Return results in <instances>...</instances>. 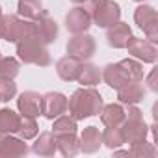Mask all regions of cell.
<instances>
[{
  "label": "cell",
  "instance_id": "9c48e42d",
  "mask_svg": "<svg viewBox=\"0 0 158 158\" xmlns=\"http://www.w3.org/2000/svg\"><path fill=\"white\" fill-rule=\"evenodd\" d=\"M67 112V97L60 91H48L41 95V115L54 121Z\"/></svg>",
  "mask_w": 158,
  "mask_h": 158
},
{
  "label": "cell",
  "instance_id": "8fae6325",
  "mask_svg": "<svg viewBox=\"0 0 158 158\" xmlns=\"http://www.w3.org/2000/svg\"><path fill=\"white\" fill-rule=\"evenodd\" d=\"M91 24H93L91 23V17L86 11V8H82V6H74L65 15V28L73 35L74 34H84V32H88Z\"/></svg>",
  "mask_w": 158,
  "mask_h": 158
},
{
  "label": "cell",
  "instance_id": "d4e9b609",
  "mask_svg": "<svg viewBox=\"0 0 158 158\" xmlns=\"http://www.w3.org/2000/svg\"><path fill=\"white\" fill-rule=\"evenodd\" d=\"M121 67L125 69L127 76L130 82H141L145 78V69H143V63L136 58H127V60H121L119 61Z\"/></svg>",
  "mask_w": 158,
  "mask_h": 158
},
{
  "label": "cell",
  "instance_id": "8d00e7d4",
  "mask_svg": "<svg viewBox=\"0 0 158 158\" xmlns=\"http://www.w3.org/2000/svg\"><path fill=\"white\" fill-rule=\"evenodd\" d=\"M0 102H2V101H0Z\"/></svg>",
  "mask_w": 158,
  "mask_h": 158
},
{
  "label": "cell",
  "instance_id": "52a82bcc",
  "mask_svg": "<svg viewBox=\"0 0 158 158\" xmlns=\"http://www.w3.org/2000/svg\"><path fill=\"white\" fill-rule=\"evenodd\" d=\"M134 23L138 24L139 30H143V34L147 35L149 41H152V43L158 41V15L152 6H149V4L138 6L134 11Z\"/></svg>",
  "mask_w": 158,
  "mask_h": 158
},
{
  "label": "cell",
  "instance_id": "d590c367",
  "mask_svg": "<svg viewBox=\"0 0 158 158\" xmlns=\"http://www.w3.org/2000/svg\"><path fill=\"white\" fill-rule=\"evenodd\" d=\"M0 13H2V6H0Z\"/></svg>",
  "mask_w": 158,
  "mask_h": 158
},
{
  "label": "cell",
  "instance_id": "4fadbf2b",
  "mask_svg": "<svg viewBox=\"0 0 158 158\" xmlns=\"http://www.w3.org/2000/svg\"><path fill=\"white\" fill-rule=\"evenodd\" d=\"M17 110L21 115L37 119L41 115V95L37 91H23L17 99Z\"/></svg>",
  "mask_w": 158,
  "mask_h": 158
},
{
  "label": "cell",
  "instance_id": "7a4b0ae2",
  "mask_svg": "<svg viewBox=\"0 0 158 158\" xmlns=\"http://www.w3.org/2000/svg\"><path fill=\"white\" fill-rule=\"evenodd\" d=\"M17 47V56L19 61L26 63V65H37V67H48L52 63L50 52L47 48L45 43H41L39 39H35L34 35L23 37L15 43Z\"/></svg>",
  "mask_w": 158,
  "mask_h": 158
},
{
  "label": "cell",
  "instance_id": "603a6c76",
  "mask_svg": "<svg viewBox=\"0 0 158 158\" xmlns=\"http://www.w3.org/2000/svg\"><path fill=\"white\" fill-rule=\"evenodd\" d=\"M102 76H101V69L93 63H84L80 65V73L76 76V82L84 86V88H95L97 84H101Z\"/></svg>",
  "mask_w": 158,
  "mask_h": 158
},
{
  "label": "cell",
  "instance_id": "5bb4252c",
  "mask_svg": "<svg viewBox=\"0 0 158 158\" xmlns=\"http://www.w3.org/2000/svg\"><path fill=\"white\" fill-rule=\"evenodd\" d=\"M101 76H102L104 84H106L108 88L115 89V91H117L119 88H123L125 84L130 82L128 76H127V73H125V69L121 67L119 61H117V63H108V65H104L102 71H101Z\"/></svg>",
  "mask_w": 158,
  "mask_h": 158
},
{
  "label": "cell",
  "instance_id": "ac0fdd59",
  "mask_svg": "<svg viewBox=\"0 0 158 158\" xmlns=\"http://www.w3.org/2000/svg\"><path fill=\"white\" fill-rule=\"evenodd\" d=\"M145 99V88L141 82H128L117 89V101L121 104H138Z\"/></svg>",
  "mask_w": 158,
  "mask_h": 158
},
{
  "label": "cell",
  "instance_id": "484cf974",
  "mask_svg": "<svg viewBox=\"0 0 158 158\" xmlns=\"http://www.w3.org/2000/svg\"><path fill=\"white\" fill-rule=\"evenodd\" d=\"M19 138H23L24 141L28 139H34L37 134H39V125L35 121V117H26V115H21V123H19V128L15 132Z\"/></svg>",
  "mask_w": 158,
  "mask_h": 158
},
{
  "label": "cell",
  "instance_id": "44dd1931",
  "mask_svg": "<svg viewBox=\"0 0 158 158\" xmlns=\"http://www.w3.org/2000/svg\"><path fill=\"white\" fill-rule=\"evenodd\" d=\"M99 115H101V121L104 127H119L125 121V104H121V102L104 104Z\"/></svg>",
  "mask_w": 158,
  "mask_h": 158
},
{
  "label": "cell",
  "instance_id": "3957f363",
  "mask_svg": "<svg viewBox=\"0 0 158 158\" xmlns=\"http://www.w3.org/2000/svg\"><path fill=\"white\" fill-rule=\"evenodd\" d=\"M86 11L91 17V23L99 28H110L121 21V6L115 0H86Z\"/></svg>",
  "mask_w": 158,
  "mask_h": 158
},
{
  "label": "cell",
  "instance_id": "83f0119b",
  "mask_svg": "<svg viewBox=\"0 0 158 158\" xmlns=\"http://www.w3.org/2000/svg\"><path fill=\"white\" fill-rule=\"evenodd\" d=\"M76 119L71 117V115H65L61 114L60 117L54 119V125H52V134H65V132H76Z\"/></svg>",
  "mask_w": 158,
  "mask_h": 158
},
{
  "label": "cell",
  "instance_id": "5b68a950",
  "mask_svg": "<svg viewBox=\"0 0 158 158\" xmlns=\"http://www.w3.org/2000/svg\"><path fill=\"white\" fill-rule=\"evenodd\" d=\"M34 34V21L21 19L19 15H2V39L17 43L23 37Z\"/></svg>",
  "mask_w": 158,
  "mask_h": 158
},
{
  "label": "cell",
  "instance_id": "e0dca14e",
  "mask_svg": "<svg viewBox=\"0 0 158 158\" xmlns=\"http://www.w3.org/2000/svg\"><path fill=\"white\" fill-rule=\"evenodd\" d=\"M80 151L84 152V154H93V152H97L99 149H101V145H102V136H101V130L97 128V127H86L84 130H82V134H80Z\"/></svg>",
  "mask_w": 158,
  "mask_h": 158
},
{
  "label": "cell",
  "instance_id": "30bf717a",
  "mask_svg": "<svg viewBox=\"0 0 158 158\" xmlns=\"http://www.w3.org/2000/svg\"><path fill=\"white\" fill-rule=\"evenodd\" d=\"M30 147L24 143L23 138L13 134H0V158H19L26 156Z\"/></svg>",
  "mask_w": 158,
  "mask_h": 158
},
{
  "label": "cell",
  "instance_id": "d6a6232c",
  "mask_svg": "<svg viewBox=\"0 0 158 158\" xmlns=\"http://www.w3.org/2000/svg\"><path fill=\"white\" fill-rule=\"evenodd\" d=\"M2 15L4 13H0V39H2Z\"/></svg>",
  "mask_w": 158,
  "mask_h": 158
},
{
  "label": "cell",
  "instance_id": "ba28073f",
  "mask_svg": "<svg viewBox=\"0 0 158 158\" xmlns=\"http://www.w3.org/2000/svg\"><path fill=\"white\" fill-rule=\"evenodd\" d=\"M128 54L136 60H139L141 63H156L158 60V48L152 41L149 39H143V37H136V35H130L128 41H127V47Z\"/></svg>",
  "mask_w": 158,
  "mask_h": 158
},
{
  "label": "cell",
  "instance_id": "7c38bea8",
  "mask_svg": "<svg viewBox=\"0 0 158 158\" xmlns=\"http://www.w3.org/2000/svg\"><path fill=\"white\" fill-rule=\"evenodd\" d=\"M32 35L48 47L58 37V23L48 13H45V15H41L39 19L34 21V34Z\"/></svg>",
  "mask_w": 158,
  "mask_h": 158
},
{
  "label": "cell",
  "instance_id": "9a60e30c",
  "mask_svg": "<svg viewBox=\"0 0 158 158\" xmlns=\"http://www.w3.org/2000/svg\"><path fill=\"white\" fill-rule=\"evenodd\" d=\"M130 35H132V28L128 26V23L117 21L114 26L106 28V43L112 48H125Z\"/></svg>",
  "mask_w": 158,
  "mask_h": 158
},
{
  "label": "cell",
  "instance_id": "277c9868",
  "mask_svg": "<svg viewBox=\"0 0 158 158\" xmlns=\"http://www.w3.org/2000/svg\"><path fill=\"white\" fill-rule=\"evenodd\" d=\"M119 127H121L125 143H128V145L147 139L149 127L143 121V112L136 104H125V121Z\"/></svg>",
  "mask_w": 158,
  "mask_h": 158
},
{
  "label": "cell",
  "instance_id": "f1b7e54d",
  "mask_svg": "<svg viewBox=\"0 0 158 158\" xmlns=\"http://www.w3.org/2000/svg\"><path fill=\"white\" fill-rule=\"evenodd\" d=\"M21 73V61L11 56H0V76L15 78Z\"/></svg>",
  "mask_w": 158,
  "mask_h": 158
},
{
  "label": "cell",
  "instance_id": "1f68e13d",
  "mask_svg": "<svg viewBox=\"0 0 158 158\" xmlns=\"http://www.w3.org/2000/svg\"><path fill=\"white\" fill-rule=\"evenodd\" d=\"M147 84H149V89H151V91H158V84H156V67L149 73V76H147Z\"/></svg>",
  "mask_w": 158,
  "mask_h": 158
},
{
  "label": "cell",
  "instance_id": "ffe728a7",
  "mask_svg": "<svg viewBox=\"0 0 158 158\" xmlns=\"http://www.w3.org/2000/svg\"><path fill=\"white\" fill-rule=\"evenodd\" d=\"M34 139L35 141L32 143V152H35L37 156H54L58 152L56 136L52 132H41Z\"/></svg>",
  "mask_w": 158,
  "mask_h": 158
},
{
  "label": "cell",
  "instance_id": "2e32d148",
  "mask_svg": "<svg viewBox=\"0 0 158 158\" xmlns=\"http://www.w3.org/2000/svg\"><path fill=\"white\" fill-rule=\"evenodd\" d=\"M80 65H82L80 60L67 54L56 61V73L63 82H76V76L80 73Z\"/></svg>",
  "mask_w": 158,
  "mask_h": 158
},
{
  "label": "cell",
  "instance_id": "6da1fadb",
  "mask_svg": "<svg viewBox=\"0 0 158 158\" xmlns=\"http://www.w3.org/2000/svg\"><path fill=\"white\" fill-rule=\"evenodd\" d=\"M104 106L102 95L95 88H78L69 99H67V110L69 115L76 121H84L88 117L99 115Z\"/></svg>",
  "mask_w": 158,
  "mask_h": 158
},
{
  "label": "cell",
  "instance_id": "8992f818",
  "mask_svg": "<svg viewBox=\"0 0 158 158\" xmlns=\"http://www.w3.org/2000/svg\"><path fill=\"white\" fill-rule=\"evenodd\" d=\"M65 50L69 56L80 60V61H88L95 56V50H97V43H95V37L89 35V34H74L73 37H69L67 45H65Z\"/></svg>",
  "mask_w": 158,
  "mask_h": 158
},
{
  "label": "cell",
  "instance_id": "cb8c5ba5",
  "mask_svg": "<svg viewBox=\"0 0 158 158\" xmlns=\"http://www.w3.org/2000/svg\"><path fill=\"white\" fill-rule=\"evenodd\" d=\"M21 123V114L11 108H0V134H15Z\"/></svg>",
  "mask_w": 158,
  "mask_h": 158
},
{
  "label": "cell",
  "instance_id": "f546056e",
  "mask_svg": "<svg viewBox=\"0 0 158 158\" xmlns=\"http://www.w3.org/2000/svg\"><path fill=\"white\" fill-rule=\"evenodd\" d=\"M156 147L154 143L147 141V139H141L138 143H132L130 149H128V154L130 156H136V158H145V156H156Z\"/></svg>",
  "mask_w": 158,
  "mask_h": 158
},
{
  "label": "cell",
  "instance_id": "d6986e66",
  "mask_svg": "<svg viewBox=\"0 0 158 158\" xmlns=\"http://www.w3.org/2000/svg\"><path fill=\"white\" fill-rule=\"evenodd\" d=\"M56 147L61 152V156L71 158L80 152V139L76 132H65V134H56Z\"/></svg>",
  "mask_w": 158,
  "mask_h": 158
},
{
  "label": "cell",
  "instance_id": "836d02e7",
  "mask_svg": "<svg viewBox=\"0 0 158 158\" xmlns=\"http://www.w3.org/2000/svg\"><path fill=\"white\" fill-rule=\"evenodd\" d=\"M71 2H73V4H78V6H80V4H84V2H86V0H71Z\"/></svg>",
  "mask_w": 158,
  "mask_h": 158
},
{
  "label": "cell",
  "instance_id": "4dcf8cb0",
  "mask_svg": "<svg viewBox=\"0 0 158 158\" xmlns=\"http://www.w3.org/2000/svg\"><path fill=\"white\" fill-rule=\"evenodd\" d=\"M15 95H17L15 78L0 76V101H2V102H10L11 99H15Z\"/></svg>",
  "mask_w": 158,
  "mask_h": 158
},
{
  "label": "cell",
  "instance_id": "7402d4cb",
  "mask_svg": "<svg viewBox=\"0 0 158 158\" xmlns=\"http://www.w3.org/2000/svg\"><path fill=\"white\" fill-rule=\"evenodd\" d=\"M45 13H47V10L43 8L41 0H19L17 2V15L21 19L35 21Z\"/></svg>",
  "mask_w": 158,
  "mask_h": 158
},
{
  "label": "cell",
  "instance_id": "4316f807",
  "mask_svg": "<svg viewBox=\"0 0 158 158\" xmlns=\"http://www.w3.org/2000/svg\"><path fill=\"white\" fill-rule=\"evenodd\" d=\"M101 136H102V145H106L110 151L125 145V138H123L121 127H106L104 132H101Z\"/></svg>",
  "mask_w": 158,
  "mask_h": 158
},
{
  "label": "cell",
  "instance_id": "e575fe53",
  "mask_svg": "<svg viewBox=\"0 0 158 158\" xmlns=\"http://www.w3.org/2000/svg\"><path fill=\"white\" fill-rule=\"evenodd\" d=\"M134 2H145V0H134Z\"/></svg>",
  "mask_w": 158,
  "mask_h": 158
}]
</instances>
